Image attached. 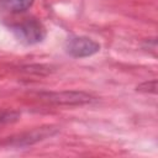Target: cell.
<instances>
[{"label": "cell", "instance_id": "obj_1", "mask_svg": "<svg viewBox=\"0 0 158 158\" xmlns=\"http://www.w3.org/2000/svg\"><path fill=\"white\" fill-rule=\"evenodd\" d=\"M11 31L15 37L25 44H36L46 36L43 25L36 19H26L19 23H15L11 26Z\"/></svg>", "mask_w": 158, "mask_h": 158}, {"label": "cell", "instance_id": "obj_2", "mask_svg": "<svg viewBox=\"0 0 158 158\" xmlns=\"http://www.w3.org/2000/svg\"><path fill=\"white\" fill-rule=\"evenodd\" d=\"M100 51V44L89 37L75 36L65 42V52L74 58L90 57Z\"/></svg>", "mask_w": 158, "mask_h": 158}, {"label": "cell", "instance_id": "obj_3", "mask_svg": "<svg viewBox=\"0 0 158 158\" xmlns=\"http://www.w3.org/2000/svg\"><path fill=\"white\" fill-rule=\"evenodd\" d=\"M46 100L56 104H65V105H81L88 104L93 100V98L83 91H60V93H44L41 94Z\"/></svg>", "mask_w": 158, "mask_h": 158}, {"label": "cell", "instance_id": "obj_4", "mask_svg": "<svg viewBox=\"0 0 158 158\" xmlns=\"http://www.w3.org/2000/svg\"><path fill=\"white\" fill-rule=\"evenodd\" d=\"M33 0H0V7L10 12H22L31 7Z\"/></svg>", "mask_w": 158, "mask_h": 158}, {"label": "cell", "instance_id": "obj_5", "mask_svg": "<svg viewBox=\"0 0 158 158\" xmlns=\"http://www.w3.org/2000/svg\"><path fill=\"white\" fill-rule=\"evenodd\" d=\"M137 90L138 91H142V93H152V94H154L157 91V80L153 79L151 81H146V83L138 85L137 86Z\"/></svg>", "mask_w": 158, "mask_h": 158}]
</instances>
